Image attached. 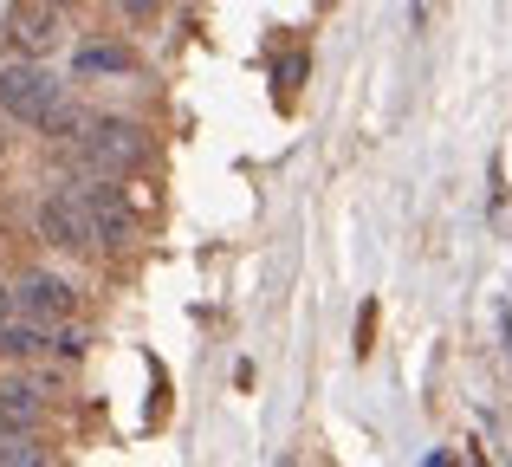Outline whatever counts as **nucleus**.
Listing matches in <instances>:
<instances>
[{
    "instance_id": "obj_1",
    "label": "nucleus",
    "mask_w": 512,
    "mask_h": 467,
    "mask_svg": "<svg viewBox=\"0 0 512 467\" xmlns=\"http://www.w3.org/2000/svg\"><path fill=\"white\" fill-rule=\"evenodd\" d=\"M65 104V85L46 72V65L33 59H13L0 65V117H13V124H39L46 130V117Z\"/></svg>"
},
{
    "instance_id": "obj_2",
    "label": "nucleus",
    "mask_w": 512,
    "mask_h": 467,
    "mask_svg": "<svg viewBox=\"0 0 512 467\" xmlns=\"http://www.w3.org/2000/svg\"><path fill=\"white\" fill-rule=\"evenodd\" d=\"M78 156H85L104 182H117L124 169L143 163V130L130 124V117H91L85 137H78Z\"/></svg>"
},
{
    "instance_id": "obj_3",
    "label": "nucleus",
    "mask_w": 512,
    "mask_h": 467,
    "mask_svg": "<svg viewBox=\"0 0 512 467\" xmlns=\"http://www.w3.org/2000/svg\"><path fill=\"white\" fill-rule=\"evenodd\" d=\"M33 221H39V240H52V247H65V253L98 247V234H91V215H85V202H78V189H46V195H39V208H33Z\"/></svg>"
},
{
    "instance_id": "obj_4",
    "label": "nucleus",
    "mask_w": 512,
    "mask_h": 467,
    "mask_svg": "<svg viewBox=\"0 0 512 467\" xmlns=\"http://www.w3.org/2000/svg\"><path fill=\"white\" fill-rule=\"evenodd\" d=\"M13 305H20L33 325H46V331H59L65 318L78 312V292L65 286L59 273H20L13 279Z\"/></svg>"
},
{
    "instance_id": "obj_5",
    "label": "nucleus",
    "mask_w": 512,
    "mask_h": 467,
    "mask_svg": "<svg viewBox=\"0 0 512 467\" xmlns=\"http://www.w3.org/2000/svg\"><path fill=\"white\" fill-rule=\"evenodd\" d=\"M78 202H85V215H91L98 247H130V202H124V189H117V182H104V176L78 182Z\"/></svg>"
},
{
    "instance_id": "obj_6",
    "label": "nucleus",
    "mask_w": 512,
    "mask_h": 467,
    "mask_svg": "<svg viewBox=\"0 0 512 467\" xmlns=\"http://www.w3.org/2000/svg\"><path fill=\"white\" fill-rule=\"evenodd\" d=\"M7 39H13V52H20V59L39 65V59H46V52L65 39L59 7H39V0H33V7H13V13H7Z\"/></svg>"
},
{
    "instance_id": "obj_7",
    "label": "nucleus",
    "mask_w": 512,
    "mask_h": 467,
    "mask_svg": "<svg viewBox=\"0 0 512 467\" xmlns=\"http://www.w3.org/2000/svg\"><path fill=\"white\" fill-rule=\"evenodd\" d=\"M39 422H46L39 390L26 377H7V383H0V435H7V442H33Z\"/></svg>"
},
{
    "instance_id": "obj_8",
    "label": "nucleus",
    "mask_w": 512,
    "mask_h": 467,
    "mask_svg": "<svg viewBox=\"0 0 512 467\" xmlns=\"http://www.w3.org/2000/svg\"><path fill=\"white\" fill-rule=\"evenodd\" d=\"M0 351H7V357H46L52 351V331L33 325V318H13V325L0 331Z\"/></svg>"
},
{
    "instance_id": "obj_9",
    "label": "nucleus",
    "mask_w": 512,
    "mask_h": 467,
    "mask_svg": "<svg viewBox=\"0 0 512 467\" xmlns=\"http://www.w3.org/2000/svg\"><path fill=\"white\" fill-rule=\"evenodd\" d=\"M78 72H130V52H111V46L78 52Z\"/></svg>"
},
{
    "instance_id": "obj_10",
    "label": "nucleus",
    "mask_w": 512,
    "mask_h": 467,
    "mask_svg": "<svg viewBox=\"0 0 512 467\" xmlns=\"http://www.w3.org/2000/svg\"><path fill=\"white\" fill-rule=\"evenodd\" d=\"M0 467H46V448L39 442H0Z\"/></svg>"
},
{
    "instance_id": "obj_11",
    "label": "nucleus",
    "mask_w": 512,
    "mask_h": 467,
    "mask_svg": "<svg viewBox=\"0 0 512 467\" xmlns=\"http://www.w3.org/2000/svg\"><path fill=\"white\" fill-rule=\"evenodd\" d=\"M52 351L78 357V351H85V331H78V325H59V331H52Z\"/></svg>"
},
{
    "instance_id": "obj_12",
    "label": "nucleus",
    "mask_w": 512,
    "mask_h": 467,
    "mask_svg": "<svg viewBox=\"0 0 512 467\" xmlns=\"http://www.w3.org/2000/svg\"><path fill=\"white\" fill-rule=\"evenodd\" d=\"M13 312H20V305H13V286H0V331L13 325Z\"/></svg>"
},
{
    "instance_id": "obj_13",
    "label": "nucleus",
    "mask_w": 512,
    "mask_h": 467,
    "mask_svg": "<svg viewBox=\"0 0 512 467\" xmlns=\"http://www.w3.org/2000/svg\"><path fill=\"white\" fill-rule=\"evenodd\" d=\"M500 325H506V364H512V305H500Z\"/></svg>"
},
{
    "instance_id": "obj_14",
    "label": "nucleus",
    "mask_w": 512,
    "mask_h": 467,
    "mask_svg": "<svg viewBox=\"0 0 512 467\" xmlns=\"http://www.w3.org/2000/svg\"><path fill=\"white\" fill-rule=\"evenodd\" d=\"M0 150H7V137H0Z\"/></svg>"
}]
</instances>
